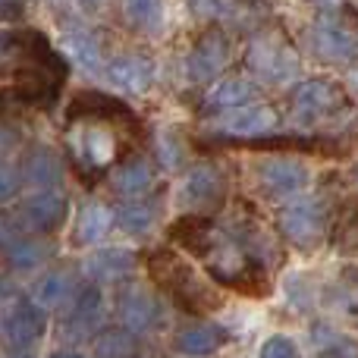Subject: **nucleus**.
Wrapping results in <instances>:
<instances>
[{
    "mask_svg": "<svg viewBox=\"0 0 358 358\" xmlns=\"http://www.w3.org/2000/svg\"><path fill=\"white\" fill-rule=\"evenodd\" d=\"M63 79L66 66L38 31L16 29L0 35V104L50 107Z\"/></svg>",
    "mask_w": 358,
    "mask_h": 358,
    "instance_id": "obj_2",
    "label": "nucleus"
},
{
    "mask_svg": "<svg viewBox=\"0 0 358 358\" xmlns=\"http://www.w3.org/2000/svg\"><path fill=\"white\" fill-rule=\"evenodd\" d=\"M321 38H324V44H327V50H334V54H349L358 44V29L349 19L336 16V19H327Z\"/></svg>",
    "mask_w": 358,
    "mask_h": 358,
    "instance_id": "obj_3",
    "label": "nucleus"
},
{
    "mask_svg": "<svg viewBox=\"0 0 358 358\" xmlns=\"http://www.w3.org/2000/svg\"><path fill=\"white\" fill-rule=\"evenodd\" d=\"M142 138L138 117L107 94L85 92L66 113V155L82 182H98Z\"/></svg>",
    "mask_w": 358,
    "mask_h": 358,
    "instance_id": "obj_1",
    "label": "nucleus"
}]
</instances>
